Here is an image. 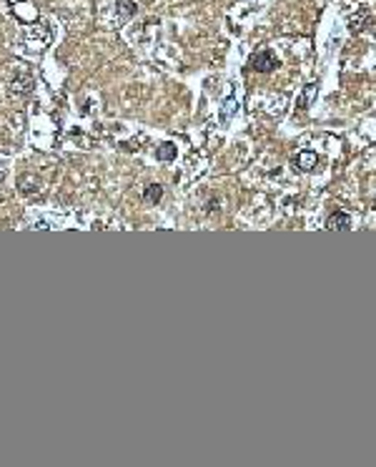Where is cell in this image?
Instances as JSON below:
<instances>
[{
    "label": "cell",
    "mask_w": 376,
    "mask_h": 467,
    "mask_svg": "<svg viewBox=\"0 0 376 467\" xmlns=\"http://www.w3.org/2000/svg\"><path fill=\"white\" fill-rule=\"evenodd\" d=\"M278 66H281V63H278L276 53L269 51V48H263V51H258V53H253V55L249 58V68H251V71H258V73H271V71H276Z\"/></svg>",
    "instance_id": "1"
},
{
    "label": "cell",
    "mask_w": 376,
    "mask_h": 467,
    "mask_svg": "<svg viewBox=\"0 0 376 467\" xmlns=\"http://www.w3.org/2000/svg\"><path fill=\"white\" fill-rule=\"evenodd\" d=\"M326 229L328 231H349L351 229V216L346 211H336V214H331L326 219Z\"/></svg>",
    "instance_id": "2"
},
{
    "label": "cell",
    "mask_w": 376,
    "mask_h": 467,
    "mask_svg": "<svg viewBox=\"0 0 376 467\" xmlns=\"http://www.w3.org/2000/svg\"><path fill=\"white\" fill-rule=\"evenodd\" d=\"M316 93H319V83H308V86H303V91H301V96L296 98V108H301V111H306L308 105L314 103V98H316Z\"/></svg>",
    "instance_id": "3"
},
{
    "label": "cell",
    "mask_w": 376,
    "mask_h": 467,
    "mask_svg": "<svg viewBox=\"0 0 376 467\" xmlns=\"http://www.w3.org/2000/svg\"><path fill=\"white\" fill-rule=\"evenodd\" d=\"M316 154H311V151H301L299 156H296V163H299V168L301 171H311V168L316 166Z\"/></svg>",
    "instance_id": "4"
},
{
    "label": "cell",
    "mask_w": 376,
    "mask_h": 467,
    "mask_svg": "<svg viewBox=\"0 0 376 467\" xmlns=\"http://www.w3.org/2000/svg\"><path fill=\"white\" fill-rule=\"evenodd\" d=\"M116 8H118V15L128 20L136 15V0H116Z\"/></svg>",
    "instance_id": "5"
},
{
    "label": "cell",
    "mask_w": 376,
    "mask_h": 467,
    "mask_svg": "<svg viewBox=\"0 0 376 467\" xmlns=\"http://www.w3.org/2000/svg\"><path fill=\"white\" fill-rule=\"evenodd\" d=\"M161 196H163V186H161V183H150V186H146V191H143V199H146L148 204L161 201Z\"/></svg>",
    "instance_id": "6"
},
{
    "label": "cell",
    "mask_w": 376,
    "mask_h": 467,
    "mask_svg": "<svg viewBox=\"0 0 376 467\" xmlns=\"http://www.w3.org/2000/svg\"><path fill=\"white\" fill-rule=\"evenodd\" d=\"M156 158L158 161H173L175 158V146L173 143H161L158 151H156Z\"/></svg>",
    "instance_id": "7"
},
{
    "label": "cell",
    "mask_w": 376,
    "mask_h": 467,
    "mask_svg": "<svg viewBox=\"0 0 376 467\" xmlns=\"http://www.w3.org/2000/svg\"><path fill=\"white\" fill-rule=\"evenodd\" d=\"M238 111V103L233 101V98H228L226 103H224V113H221V123H228L231 121V116Z\"/></svg>",
    "instance_id": "8"
}]
</instances>
